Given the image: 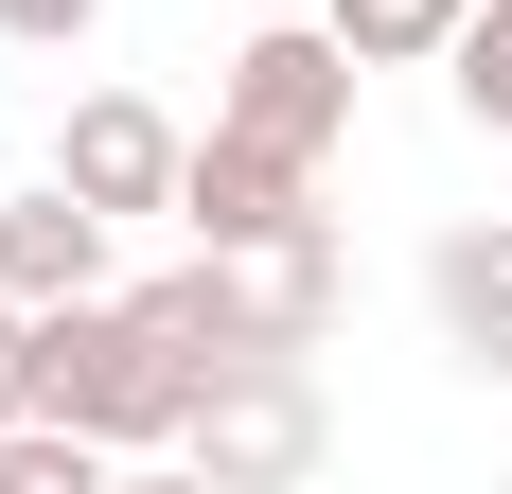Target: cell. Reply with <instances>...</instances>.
I'll return each instance as SVG.
<instances>
[{
	"label": "cell",
	"instance_id": "4",
	"mask_svg": "<svg viewBox=\"0 0 512 494\" xmlns=\"http://www.w3.org/2000/svg\"><path fill=\"white\" fill-rule=\"evenodd\" d=\"M53 177H71V195H106L124 230H142V212H177V177H195V142H177V124H159L142 89H89L71 124H53Z\"/></svg>",
	"mask_w": 512,
	"mask_h": 494
},
{
	"label": "cell",
	"instance_id": "8",
	"mask_svg": "<svg viewBox=\"0 0 512 494\" xmlns=\"http://www.w3.org/2000/svg\"><path fill=\"white\" fill-rule=\"evenodd\" d=\"M318 18H336V36H354L371 71H442V53H460V18H477V0H318Z\"/></svg>",
	"mask_w": 512,
	"mask_h": 494
},
{
	"label": "cell",
	"instance_id": "6",
	"mask_svg": "<svg viewBox=\"0 0 512 494\" xmlns=\"http://www.w3.org/2000/svg\"><path fill=\"white\" fill-rule=\"evenodd\" d=\"M106 247H124V212L71 195V177H36V195H0V300H89V283H124Z\"/></svg>",
	"mask_w": 512,
	"mask_h": 494
},
{
	"label": "cell",
	"instance_id": "3",
	"mask_svg": "<svg viewBox=\"0 0 512 494\" xmlns=\"http://www.w3.org/2000/svg\"><path fill=\"white\" fill-rule=\"evenodd\" d=\"M177 459H195V477H301L318 459V371L301 353H230V371L195 389V442Z\"/></svg>",
	"mask_w": 512,
	"mask_h": 494
},
{
	"label": "cell",
	"instance_id": "11",
	"mask_svg": "<svg viewBox=\"0 0 512 494\" xmlns=\"http://www.w3.org/2000/svg\"><path fill=\"white\" fill-rule=\"evenodd\" d=\"M36 406V300H0V424Z\"/></svg>",
	"mask_w": 512,
	"mask_h": 494
},
{
	"label": "cell",
	"instance_id": "9",
	"mask_svg": "<svg viewBox=\"0 0 512 494\" xmlns=\"http://www.w3.org/2000/svg\"><path fill=\"white\" fill-rule=\"evenodd\" d=\"M442 89H460V124H477V142H512V0H477V18H460Z\"/></svg>",
	"mask_w": 512,
	"mask_h": 494
},
{
	"label": "cell",
	"instance_id": "1",
	"mask_svg": "<svg viewBox=\"0 0 512 494\" xmlns=\"http://www.w3.org/2000/svg\"><path fill=\"white\" fill-rule=\"evenodd\" d=\"M195 353L142 318V283H89V300H36V406H71L89 442H124V459H177L195 442Z\"/></svg>",
	"mask_w": 512,
	"mask_h": 494
},
{
	"label": "cell",
	"instance_id": "10",
	"mask_svg": "<svg viewBox=\"0 0 512 494\" xmlns=\"http://www.w3.org/2000/svg\"><path fill=\"white\" fill-rule=\"evenodd\" d=\"M0 36H18V53H71V36H106V0H0Z\"/></svg>",
	"mask_w": 512,
	"mask_h": 494
},
{
	"label": "cell",
	"instance_id": "7",
	"mask_svg": "<svg viewBox=\"0 0 512 494\" xmlns=\"http://www.w3.org/2000/svg\"><path fill=\"white\" fill-rule=\"evenodd\" d=\"M424 318H442V353H460L477 389H512V212L424 247Z\"/></svg>",
	"mask_w": 512,
	"mask_h": 494
},
{
	"label": "cell",
	"instance_id": "5",
	"mask_svg": "<svg viewBox=\"0 0 512 494\" xmlns=\"http://www.w3.org/2000/svg\"><path fill=\"white\" fill-rule=\"evenodd\" d=\"M318 212V159L248 142V124H195V177H177V230L195 247H265V230H301Z\"/></svg>",
	"mask_w": 512,
	"mask_h": 494
},
{
	"label": "cell",
	"instance_id": "2",
	"mask_svg": "<svg viewBox=\"0 0 512 494\" xmlns=\"http://www.w3.org/2000/svg\"><path fill=\"white\" fill-rule=\"evenodd\" d=\"M354 71L371 53L336 36V18H265V36L212 53V124H248V142H283V159H336L354 142Z\"/></svg>",
	"mask_w": 512,
	"mask_h": 494
}]
</instances>
